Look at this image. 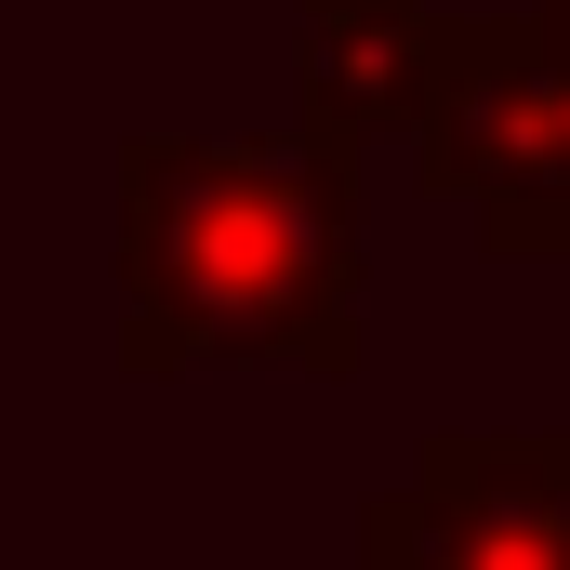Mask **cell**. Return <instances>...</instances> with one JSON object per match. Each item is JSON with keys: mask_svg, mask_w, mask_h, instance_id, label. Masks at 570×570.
I'll list each match as a JSON object with an SVG mask.
<instances>
[{"mask_svg": "<svg viewBox=\"0 0 570 570\" xmlns=\"http://www.w3.org/2000/svg\"><path fill=\"white\" fill-rule=\"evenodd\" d=\"M358 159L292 134H120V372H358Z\"/></svg>", "mask_w": 570, "mask_h": 570, "instance_id": "6da1fadb", "label": "cell"}, {"mask_svg": "<svg viewBox=\"0 0 570 570\" xmlns=\"http://www.w3.org/2000/svg\"><path fill=\"white\" fill-rule=\"evenodd\" d=\"M412 173L478 213V253L570 266V40L544 13H451Z\"/></svg>", "mask_w": 570, "mask_h": 570, "instance_id": "7a4b0ae2", "label": "cell"}, {"mask_svg": "<svg viewBox=\"0 0 570 570\" xmlns=\"http://www.w3.org/2000/svg\"><path fill=\"white\" fill-rule=\"evenodd\" d=\"M358 570H570V425H451L358 504Z\"/></svg>", "mask_w": 570, "mask_h": 570, "instance_id": "3957f363", "label": "cell"}, {"mask_svg": "<svg viewBox=\"0 0 570 570\" xmlns=\"http://www.w3.org/2000/svg\"><path fill=\"white\" fill-rule=\"evenodd\" d=\"M292 120L345 159H412L438 107V53L451 13L438 0H292Z\"/></svg>", "mask_w": 570, "mask_h": 570, "instance_id": "277c9868", "label": "cell"}, {"mask_svg": "<svg viewBox=\"0 0 570 570\" xmlns=\"http://www.w3.org/2000/svg\"><path fill=\"white\" fill-rule=\"evenodd\" d=\"M531 13H544V27H558V40H570V0H531Z\"/></svg>", "mask_w": 570, "mask_h": 570, "instance_id": "5b68a950", "label": "cell"}]
</instances>
